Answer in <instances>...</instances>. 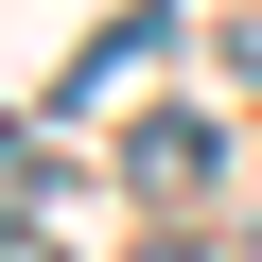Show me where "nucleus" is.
<instances>
[{"instance_id":"nucleus-1","label":"nucleus","mask_w":262,"mask_h":262,"mask_svg":"<svg viewBox=\"0 0 262 262\" xmlns=\"http://www.w3.org/2000/svg\"><path fill=\"white\" fill-rule=\"evenodd\" d=\"M122 175H140L158 210H192V192L227 175V122H210V105H158V122H140V140H122Z\"/></svg>"}]
</instances>
